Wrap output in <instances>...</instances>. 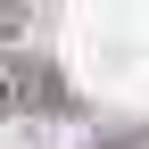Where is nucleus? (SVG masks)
<instances>
[{"mask_svg":"<svg viewBox=\"0 0 149 149\" xmlns=\"http://www.w3.org/2000/svg\"><path fill=\"white\" fill-rule=\"evenodd\" d=\"M0 25H17V0H0Z\"/></svg>","mask_w":149,"mask_h":149,"instance_id":"f03ea898","label":"nucleus"},{"mask_svg":"<svg viewBox=\"0 0 149 149\" xmlns=\"http://www.w3.org/2000/svg\"><path fill=\"white\" fill-rule=\"evenodd\" d=\"M50 108H66L58 66L33 50H0V116H50Z\"/></svg>","mask_w":149,"mask_h":149,"instance_id":"f257e3e1","label":"nucleus"}]
</instances>
